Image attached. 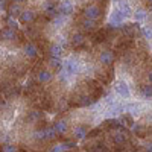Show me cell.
Returning a JSON list of instances; mask_svg holds the SVG:
<instances>
[{
	"mask_svg": "<svg viewBox=\"0 0 152 152\" xmlns=\"http://www.w3.org/2000/svg\"><path fill=\"white\" fill-rule=\"evenodd\" d=\"M61 66L64 67V70H66L69 75H72V76H76L78 73H81V72H82V64H81V62H79L78 59H75L73 56H70V58L64 59Z\"/></svg>",
	"mask_w": 152,
	"mask_h": 152,
	"instance_id": "1",
	"label": "cell"
},
{
	"mask_svg": "<svg viewBox=\"0 0 152 152\" xmlns=\"http://www.w3.org/2000/svg\"><path fill=\"white\" fill-rule=\"evenodd\" d=\"M113 142L116 143V145H123V143L126 142V137H125L123 134H119V132H117L116 135L113 137Z\"/></svg>",
	"mask_w": 152,
	"mask_h": 152,
	"instance_id": "23",
	"label": "cell"
},
{
	"mask_svg": "<svg viewBox=\"0 0 152 152\" xmlns=\"http://www.w3.org/2000/svg\"><path fill=\"white\" fill-rule=\"evenodd\" d=\"M0 40L2 41H14V40H17V34L14 29L6 28L3 31H0Z\"/></svg>",
	"mask_w": 152,
	"mask_h": 152,
	"instance_id": "8",
	"label": "cell"
},
{
	"mask_svg": "<svg viewBox=\"0 0 152 152\" xmlns=\"http://www.w3.org/2000/svg\"><path fill=\"white\" fill-rule=\"evenodd\" d=\"M114 91H116L120 97H123V99H129L131 97L129 85H128V82H125L123 79H119V81L114 82Z\"/></svg>",
	"mask_w": 152,
	"mask_h": 152,
	"instance_id": "2",
	"label": "cell"
},
{
	"mask_svg": "<svg viewBox=\"0 0 152 152\" xmlns=\"http://www.w3.org/2000/svg\"><path fill=\"white\" fill-rule=\"evenodd\" d=\"M8 26H9L11 29H17V28H18V24H17V21H15L14 17H9V18H8Z\"/></svg>",
	"mask_w": 152,
	"mask_h": 152,
	"instance_id": "27",
	"label": "cell"
},
{
	"mask_svg": "<svg viewBox=\"0 0 152 152\" xmlns=\"http://www.w3.org/2000/svg\"><path fill=\"white\" fill-rule=\"evenodd\" d=\"M142 93H143V96H145L146 99H151V96H152L151 85H146V87H143V88H142Z\"/></svg>",
	"mask_w": 152,
	"mask_h": 152,
	"instance_id": "26",
	"label": "cell"
},
{
	"mask_svg": "<svg viewBox=\"0 0 152 152\" xmlns=\"http://www.w3.org/2000/svg\"><path fill=\"white\" fill-rule=\"evenodd\" d=\"M5 8V0H0V9Z\"/></svg>",
	"mask_w": 152,
	"mask_h": 152,
	"instance_id": "32",
	"label": "cell"
},
{
	"mask_svg": "<svg viewBox=\"0 0 152 152\" xmlns=\"http://www.w3.org/2000/svg\"><path fill=\"white\" fill-rule=\"evenodd\" d=\"M53 128H55L56 134H66L67 129H69V125H67L64 120H61V122H56V123H55Z\"/></svg>",
	"mask_w": 152,
	"mask_h": 152,
	"instance_id": "18",
	"label": "cell"
},
{
	"mask_svg": "<svg viewBox=\"0 0 152 152\" xmlns=\"http://www.w3.org/2000/svg\"><path fill=\"white\" fill-rule=\"evenodd\" d=\"M44 132H46V138H55L56 137L55 128H47V129H44Z\"/></svg>",
	"mask_w": 152,
	"mask_h": 152,
	"instance_id": "25",
	"label": "cell"
},
{
	"mask_svg": "<svg viewBox=\"0 0 152 152\" xmlns=\"http://www.w3.org/2000/svg\"><path fill=\"white\" fill-rule=\"evenodd\" d=\"M142 29H143V34H145V37L148 38V40H151V35H152V34H151V26H143Z\"/></svg>",
	"mask_w": 152,
	"mask_h": 152,
	"instance_id": "29",
	"label": "cell"
},
{
	"mask_svg": "<svg viewBox=\"0 0 152 152\" xmlns=\"http://www.w3.org/2000/svg\"><path fill=\"white\" fill-rule=\"evenodd\" d=\"M9 17H18L20 15V12H21V8H20V5L18 3H12L11 6H9Z\"/></svg>",
	"mask_w": 152,
	"mask_h": 152,
	"instance_id": "19",
	"label": "cell"
},
{
	"mask_svg": "<svg viewBox=\"0 0 152 152\" xmlns=\"http://www.w3.org/2000/svg\"><path fill=\"white\" fill-rule=\"evenodd\" d=\"M52 78H53L52 72L47 70V69H43V70H40V72L37 73V81L40 82V84H47V82L52 81Z\"/></svg>",
	"mask_w": 152,
	"mask_h": 152,
	"instance_id": "7",
	"label": "cell"
},
{
	"mask_svg": "<svg viewBox=\"0 0 152 152\" xmlns=\"http://www.w3.org/2000/svg\"><path fill=\"white\" fill-rule=\"evenodd\" d=\"M84 41H85V35L81 34V32L75 34V35L72 37V43H73L75 46H81V44H84Z\"/></svg>",
	"mask_w": 152,
	"mask_h": 152,
	"instance_id": "20",
	"label": "cell"
},
{
	"mask_svg": "<svg viewBox=\"0 0 152 152\" xmlns=\"http://www.w3.org/2000/svg\"><path fill=\"white\" fill-rule=\"evenodd\" d=\"M3 151H5V152H14V151H17V148L12 146V145H5V146H3Z\"/></svg>",
	"mask_w": 152,
	"mask_h": 152,
	"instance_id": "30",
	"label": "cell"
},
{
	"mask_svg": "<svg viewBox=\"0 0 152 152\" xmlns=\"http://www.w3.org/2000/svg\"><path fill=\"white\" fill-rule=\"evenodd\" d=\"M134 20L137 21V23H142V21H145L146 18H148V12H146V9H142V8H138V9H135L134 11Z\"/></svg>",
	"mask_w": 152,
	"mask_h": 152,
	"instance_id": "16",
	"label": "cell"
},
{
	"mask_svg": "<svg viewBox=\"0 0 152 152\" xmlns=\"http://www.w3.org/2000/svg\"><path fill=\"white\" fill-rule=\"evenodd\" d=\"M58 78H59V81H61V82H69V81H72L73 76H72V75H69L64 69H62V70L59 72V75H58Z\"/></svg>",
	"mask_w": 152,
	"mask_h": 152,
	"instance_id": "21",
	"label": "cell"
},
{
	"mask_svg": "<svg viewBox=\"0 0 152 152\" xmlns=\"http://www.w3.org/2000/svg\"><path fill=\"white\" fill-rule=\"evenodd\" d=\"M122 113H123V105H120L116 100L114 104L108 105V108L105 111V117H117V116H120Z\"/></svg>",
	"mask_w": 152,
	"mask_h": 152,
	"instance_id": "6",
	"label": "cell"
},
{
	"mask_svg": "<svg viewBox=\"0 0 152 152\" xmlns=\"http://www.w3.org/2000/svg\"><path fill=\"white\" fill-rule=\"evenodd\" d=\"M49 52H50V56H55V58H61L62 53H64V49H62L61 44H52L49 49Z\"/></svg>",
	"mask_w": 152,
	"mask_h": 152,
	"instance_id": "14",
	"label": "cell"
},
{
	"mask_svg": "<svg viewBox=\"0 0 152 152\" xmlns=\"http://www.w3.org/2000/svg\"><path fill=\"white\" fill-rule=\"evenodd\" d=\"M78 104H79L81 107H87V105H90V104H91V99L88 97V96H81Z\"/></svg>",
	"mask_w": 152,
	"mask_h": 152,
	"instance_id": "24",
	"label": "cell"
},
{
	"mask_svg": "<svg viewBox=\"0 0 152 152\" xmlns=\"http://www.w3.org/2000/svg\"><path fill=\"white\" fill-rule=\"evenodd\" d=\"M58 9V14L61 15H72L73 14V11H75V6H73V2L72 0H62V2L56 6Z\"/></svg>",
	"mask_w": 152,
	"mask_h": 152,
	"instance_id": "3",
	"label": "cell"
},
{
	"mask_svg": "<svg viewBox=\"0 0 152 152\" xmlns=\"http://www.w3.org/2000/svg\"><path fill=\"white\" fill-rule=\"evenodd\" d=\"M122 12H123V15H125V18H128V17H132V9H131V6H129V3L126 2V0H120L119 2V6H117Z\"/></svg>",
	"mask_w": 152,
	"mask_h": 152,
	"instance_id": "12",
	"label": "cell"
},
{
	"mask_svg": "<svg viewBox=\"0 0 152 152\" xmlns=\"http://www.w3.org/2000/svg\"><path fill=\"white\" fill-rule=\"evenodd\" d=\"M114 61V55L113 52H110V50H104V52H100L99 55V62L102 66H111Z\"/></svg>",
	"mask_w": 152,
	"mask_h": 152,
	"instance_id": "10",
	"label": "cell"
},
{
	"mask_svg": "<svg viewBox=\"0 0 152 152\" xmlns=\"http://www.w3.org/2000/svg\"><path fill=\"white\" fill-rule=\"evenodd\" d=\"M44 12H46V15H49V17H55V15H58V9H56V6H53L50 2H46V3H44Z\"/></svg>",
	"mask_w": 152,
	"mask_h": 152,
	"instance_id": "17",
	"label": "cell"
},
{
	"mask_svg": "<svg viewBox=\"0 0 152 152\" xmlns=\"http://www.w3.org/2000/svg\"><path fill=\"white\" fill-rule=\"evenodd\" d=\"M52 151H53V152H61V151H67V148H66L64 143H62V145H56V146H53Z\"/></svg>",
	"mask_w": 152,
	"mask_h": 152,
	"instance_id": "28",
	"label": "cell"
},
{
	"mask_svg": "<svg viewBox=\"0 0 152 152\" xmlns=\"http://www.w3.org/2000/svg\"><path fill=\"white\" fill-rule=\"evenodd\" d=\"M24 2H26V0H14V3H18V5L20 3H24Z\"/></svg>",
	"mask_w": 152,
	"mask_h": 152,
	"instance_id": "33",
	"label": "cell"
},
{
	"mask_svg": "<svg viewBox=\"0 0 152 152\" xmlns=\"http://www.w3.org/2000/svg\"><path fill=\"white\" fill-rule=\"evenodd\" d=\"M35 137H37V138H40V140L46 138V132H44V129H43V131H38V132H35Z\"/></svg>",
	"mask_w": 152,
	"mask_h": 152,
	"instance_id": "31",
	"label": "cell"
},
{
	"mask_svg": "<svg viewBox=\"0 0 152 152\" xmlns=\"http://www.w3.org/2000/svg\"><path fill=\"white\" fill-rule=\"evenodd\" d=\"M81 28H82L85 32H91V31H94V29H96V20H91V18H85V20H82Z\"/></svg>",
	"mask_w": 152,
	"mask_h": 152,
	"instance_id": "13",
	"label": "cell"
},
{
	"mask_svg": "<svg viewBox=\"0 0 152 152\" xmlns=\"http://www.w3.org/2000/svg\"><path fill=\"white\" fill-rule=\"evenodd\" d=\"M18 18H20V21H21V23H24V24L32 23V21L35 20V12H34V11H31V9H24V11L21 9Z\"/></svg>",
	"mask_w": 152,
	"mask_h": 152,
	"instance_id": "9",
	"label": "cell"
},
{
	"mask_svg": "<svg viewBox=\"0 0 152 152\" xmlns=\"http://www.w3.org/2000/svg\"><path fill=\"white\" fill-rule=\"evenodd\" d=\"M73 137L76 138V140H82V138H85L87 137V128L85 126H75Z\"/></svg>",
	"mask_w": 152,
	"mask_h": 152,
	"instance_id": "15",
	"label": "cell"
},
{
	"mask_svg": "<svg viewBox=\"0 0 152 152\" xmlns=\"http://www.w3.org/2000/svg\"><path fill=\"white\" fill-rule=\"evenodd\" d=\"M123 21H125L123 12H122L119 8H114V9L111 11V14H110V23L113 24V26H120Z\"/></svg>",
	"mask_w": 152,
	"mask_h": 152,
	"instance_id": "5",
	"label": "cell"
},
{
	"mask_svg": "<svg viewBox=\"0 0 152 152\" xmlns=\"http://www.w3.org/2000/svg\"><path fill=\"white\" fill-rule=\"evenodd\" d=\"M84 15H85V18L97 20V18L102 17V11H100V8L96 6V5H90V6H87L84 9Z\"/></svg>",
	"mask_w": 152,
	"mask_h": 152,
	"instance_id": "4",
	"label": "cell"
},
{
	"mask_svg": "<svg viewBox=\"0 0 152 152\" xmlns=\"http://www.w3.org/2000/svg\"><path fill=\"white\" fill-rule=\"evenodd\" d=\"M23 52H24V55H26L28 58L34 59L38 55V47L34 43H26V44H24V47H23Z\"/></svg>",
	"mask_w": 152,
	"mask_h": 152,
	"instance_id": "11",
	"label": "cell"
},
{
	"mask_svg": "<svg viewBox=\"0 0 152 152\" xmlns=\"http://www.w3.org/2000/svg\"><path fill=\"white\" fill-rule=\"evenodd\" d=\"M61 64H62L61 58H55V56H52V58H50V61H49V66L52 67V69H61Z\"/></svg>",
	"mask_w": 152,
	"mask_h": 152,
	"instance_id": "22",
	"label": "cell"
}]
</instances>
